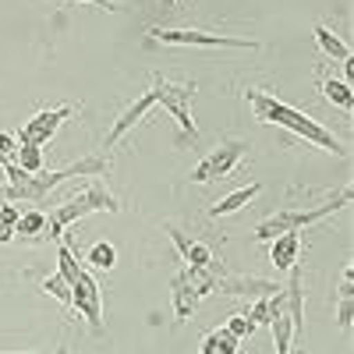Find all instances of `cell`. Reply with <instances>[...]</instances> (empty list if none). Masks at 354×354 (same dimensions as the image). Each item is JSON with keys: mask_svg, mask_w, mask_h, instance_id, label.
Instances as JSON below:
<instances>
[{"mask_svg": "<svg viewBox=\"0 0 354 354\" xmlns=\"http://www.w3.org/2000/svg\"><path fill=\"white\" fill-rule=\"evenodd\" d=\"M106 174V160L103 156H85L64 170H43V174H25L18 163L4 167V177H8V185H4V198L0 202H32L39 205L57 185H64L71 181V177H103Z\"/></svg>", "mask_w": 354, "mask_h": 354, "instance_id": "2", "label": "cell"}, {"mask_svg": "<svg viewBox=\"0 0 354 354\" xmlns=\"http://www.w3.org/2000/svg\"><path fill=\"white\" fill-rule=\"evenodd\" d=\"M149 36L167 46H198V50H259L255 39L202 32V28H149Z\"/></svg>", "mask_w": 354, "mask_h": 354, "instance_id": "7", "label": "cell"}, {"mask_svg": "<svg viewBox=\"0 0 354 354\" xmlns=\"http://www.w3.org/2000/svg\"><path fill=\"white\" fill-rule=\"evenodd\" d=\"M298 255H301V234L290 230V234H280V238L270 241V262L277 266L280 273H290L298 266Z\"/></svg>", "mask_w": 354, "mask_h": 354, "instance_id": "13", "label": "cell"}, {"mask_svg": "<svg viewBox=\"0 0 354 354\" xmlns=\"http://www.w3.org/2000/svg\"><path fill=\"white\" fill-rule=\"evenodd\" d=\"M85 4H96V8H106V11H121V8H117V0H85Z\"/></svg>", "mask_w": 354, "mask_h": 354, "instance_id": "31", "label": "cell"}, {"mask_svg": "<svg viewBox=\"0 0 354 354\" xmlns=\"http://www.w3.org/2000/svg\"><path fill=\"white\" fill-rule=\"evenodd\" d=\"M167 234H170V241H174V248H177V255H188V248H192V238L181 230V227H174V223H167Z\"/></svg>", "mask_w": 354, "mask_h": 354, "instance_id": "27", "label": "cell"}, {"mask_svg": "<svg viewBox=\"0 0 354 354\" xmlns=\"http://www.w3.org/2000/svg\"><path fill=\"white\" fill-rule=\"evenodd\" d=\"M245 315L255 322V330H259V326H266V322H270V298H259V301H255Z\"/></svg>", "mask_w": 354, "mask_h": 354, "instance_id": "26", "label": "cell"}, {"mask_svg": "<svg viewBox=\"0 0 354 354\" xmlns=\"http://www.w3.org/2000/svg\"><path fill=\"white\" fill-rule=\"evenodd\" d=\"M216 290L220 294H234V298H273V294L280 290V283L262 280V277H227L223 273Z\"/></svg>", "mask_w": 354, "mask_h": 354, "instance_id": "12", "label": "cell"}, {"mask_svg": "<svg viewBox=\"0 0 354 354\" xmlns=\"http://www.w3.org/2000/svg\"><path fill=\"white\" fill-rule=\"evenodd\" d=\"M43 230H46V216L39 209L21 213V220L15 223V234H21V238H36V234H43Z\"/></svg>", "mask_w": 354, "mask_h": 354, "instance_id": "20", "label": "cell"}, {"mask_svg": "<svg viewBox=\"0 0 354 354\" xmlns=\"http://www.w3.org/2000/svg\"><path fill=\"white\" fill-rule=\"evenodd\" d=\"M223 330H227L234 340H245V337L255 333V322H252L245 312H238V315H230V319H227V326H223Z\"/></svg>", "mask_w": 354, "mask_h": 354, "instance_id": "23", "label": "cell"}, {"mask_svg": "<svg viewBox=\"0 0 354 354\" xmlns=\"http://www.w3.org/2000/svg\"><path fill=\"white\" fill-rule=\"evenodd\" d=\"M57 273H61L71 287V308L88 322V330H93L96 337L103 333V294H100V283L93 280V273L85 270V266H78V255L61 241V248H57Z\"/></svg>", "mask_w": 354, "mask_h": 354, "instance_id": "3", "label": "cell"}, {"mask_svg": "<svg viewBox=\"0 0 354 354\" xmlns=\"http://www.w3.org/2000/svg\"><path fill=\"white\" fill-rule=\"evenodd\" d=\"M245 100H248V106H252V113H255V121L287 128L290 135H298V138L319 145V149H326V153H333V156H347L344 142H340L330 128H322L315 117H308V113H301V110L287 106V103L277 100L273 93H266V88H245Z\"/></svg>", "mask_w": 354, "mask_h": 354, "instance_id": "1", "label": "cell"}, {"mask_svg": "<svg viewBox=\"0 0 354 354\" xmlns=\"http://www.w3.org/2000/svg\"><path fill=\"white\" fill-rule=\"evenodd\" d=\"M266 326L273 330V351L277 354H290L298 333H294V319L287 312V294L283 290H277L273 298H270V322H266Z\"/></svg>", "mask_w": 354, "mask_h": 354, "instance_id": "11", "label": "cell"}, {"mask_svg": "<svg viewBox=\"0 0 354 354\" xmlns=\"http://www.w3.org/2000/svg\"><path fill=\"white\" fill-rule=\"evenodd\" d=\"M156 106V93L153 88H145V93L138 96V100H131L121 113H117V121H113V128L106 131V138H103V149H117V142H121L135 124H142L145 121V113H149Z\"/></svg>", "mask_w": 354, "mask_h": 354, "instance_id": "10", "label": "cell"}, {"mask_svg": "<svg viewBox=\"0 0 354 354\" xmlns=\"http://www.w3.org/2000/svg\"><path fill=\"white\" fill-rule=\"evenodd\" d=\"M25 174H43V149L39 145H18V160H15Z\"/></svg>", "mask_w": 354, "mask_h": 354, "instance_id": "21", "label": "cell"}, {"mask_svg": "<svg viewBox=\"0 0 354 354\" xmlns=\"http://www.w3.org/2000/svg\"><path fill=\"white\" fill-rule=\"evenodd\" d=\"M245 149L248 145L241 142V138H230V142H223V145H216V149L205 156L188 177L195 185H209V181H223V177H230L234 174V167L241 163V156H245Z\"/></svg>", "mask_w": 354, "mask_h": 354, "instance_id": "8", "label": "cell"}, {"mask_svg": "<svg viewBox=\"0 0 354 354\" xmlns=\"http://www.w3.org/2000/svg\"><path fill=\"white\" fill-rule=\"evenodd\" d=\"M93 213H121V202H117V195L106 188L103 177H93L82 195H75V198H68V202L57 205L53 216L46 220V234H50V238H61L71 223L93 216Z\"/></svg>", "mask_w": 354, "mask_h": 354, "instance_id": "4", "label": "cell"}, {"mask_svg": "<svg viewBox=\"0 0 354 354\" xmlns=\"http://www.w3.org/2000/svg\"><path fill=\"white\" fill-rule=\"evenodd\" d=\"M354 319V294H340V305H337V322L347 330Z\"/></svg>", "mask_w": 354, "mask_h": 354, "instance_id": "28", "label": "cell"}, {"mask_svg": "<svg viewBox=\"0 0 354 354\" xmlns=\"http://www.w3.org/2000/svg\"><path fill=\"white\" fill-rule=\"evenodd\" d=\"M238 344H241V340H234V337L220 326V330H213V333L202 337L198 354H238Z\"/></svg>", "mask_w": 354, "mask_h": 354, "instance_id": "18", "label": "cell"}, {"mask_svg": "<svg viewBox=\"0 0 354 354\" xmlns=\"http://www.w3.org/2000/svg\"><path fill=\"white\" fill-rule=\"evenodd\" d=\"M85 262L88 266H93V270H113V266H117V248L110 245V241H96L93 248H88L85 252Z\"/></svg>", "mask_w": 354, "mask_h": 354, "instance_id": "19", "label": "cell"}, {"mask_svg": "<svg viewBox=\"0 0 354 354\" xmlns=\"http://www.w3.org/2000/svg\"><path fill=\"white\" fill-rule=\"evenodd\" d=\"M185 262H188V266H209V262H213V252H209V245L192 241V248H188Z\"/></svg>", "mask_w": 354, "mask_h": 354, "instance_id": "25", "label": "cell"}, {"mask_svg": "<svg viewBox=\"0 0 354 354\" xmlns=\"http://www.w3.org/2000/svg\"><path fill=\"white\" fill-rule=\"evenodd\" d=\"M344 205H351V188H344L337 198L322 202V205H308V209H280V213H273L270 220H262V223L255 227V241H273V238H280V234H290V230L301 234L305 227L322 223L326 216H333L337 209H344Z\"/></svg>", "mask_w": 354, "mask_h": 354, "instance_id": "5", "label": "cell"}, {"mask_svg": "<svg viewBox=\"0 0 354 354\" xmlns=\"http://www.w3.org/2000/svg\"><path fill=\"white\" fill-rule=\"evenodd\" d=\"M315 43H319V50L322 53H326V57H333V61H351V46L333 32V28L330 25H315Z\"/></svg>", "mask_w": 354, "mask_h": 354, "instance_id": "17", "label": "cell"}, {"mask_svg": "<svg viewBox=\"0 0 354 354\" xmlns=\"http://www.w3.org/2000/svg\"><path fill=\"white\" fill-rule=\"evenodd\" d=\"M259 192H262V185H259V181H252V185H245V188H238V192L223 195L220 202H213V205H209V209H205V213H209L213 220H220V216H230V213L245 209L248 202H255V198H259Z\"/></svg>", "mask_w": 354, "mask_h": 354, "instance_id": "14", "label": "cell"}, {"mask_svg": "<svg viewBox=\"0 0 354 354\" xmlns=\"http://www.w3.org/2000/svg\"><path fill=\"white\" fill-rule=\"evenodd\" d=\"M15 160H18V138L8 135V131H0V170L11 167Z\"/></svg>", "mask_w": 354, "mask_h": 354, "instance_id": "24", "label": "cell"}, {"mask_svg": "<svg viewBox=\"0 0 354 354\" xmlns=\"http://www.w3.org/2000/svg\"><path fill=\"white\" fill-rule=\"evenodd\" d=\"M18 220H21V209H18V202H0V223L15 227Z\"/></svg>", "mask_w": 354, "mask_h": 354, "instance_id": "29", "label": "cell"}, {"mask_svg": "<svg viewBox=\"0 0 354 354\" xmlns=\"http://www.w3.org/2000/svg\"><path fill=\"white\" fill-rule=\"evenodd\" d=\"M11 241H15V227L0 223V245H11Z\"/></svg>", "mask_w": 354, "mask_h": 354, "instance_id": "30", "label": "cell"}, {"mask_svg": "<svg viewBox=\"0 0 354 354\" xmlns=\"http://www.w3.org/2000/svg\"><path fill=\"white\" fill-rule=\"evenodd\" d=\"M170 290H174V315H177V322H188V319L195 315V308H198L202 298L188 287L185 273H177V277L170 280Z\"/></svg>", "mask_w": 354, "mask_h": 354, "instance_id": "15", "label": "cell"}, {"mask_svg": "<svg viewBox=\"0 0 354 354\" xmlns=\"http://www.w3.org/2000/svg\"><path fill=\"white\" fill-rule=\"evenodd\" d=\"M43 294H50V298L71 305V287H68V280H64L61 273H53V277H46V280H43Z\"/></svg>", "mask_w": 354, "mask_h": 354, "instance_id": "22", "label": "cell"}, {"mask_svg": "<svg viewBox=\"0 0 354 354\" xmlns=\"http://www.w3.org/2000/svg\"><path fill=\"white\" fill-rule=\"evenodd\" d=\"M319 93H322V100H330V103L340 106V110H351V106H354V93H351V82H347V78L319 75Z\"/></svg>", "mask_w": 354, "mask_h": 354, "instance_id": "16", "label": "cell"}, {"mask_svg": "<svg viewBox=\"0 0 354 354\" xmlns=\"http://www.w3.org/2000/svg\"><path fill=\"white\" fill-rule=\"evenodd\" d=\"M75 113V106H53V110H39V113H32L28 121L21 124V131H18V145H43L61 131V124L68 121V117Z\"/></svg>", "mask_w": 354, "mask_h": 354, "instance_id": "9", "label": "cell"}, {"mask_svg": "<svg viewBox=\"0 0 354 354\" xmlns=\"http://www.w3.org/2000/svg\"><path fill=\"white\" fill-rule=\"evenodd\" d=\"M153 93H156V106H163L177 128H181V135H192V142L198 138V128L192 121V96H195V82H174V78H163L156 75L153 82Z\"/></svg>", "mask_w": 354, "mask_h": 354, "instance_id": "6", "label": "cell"}]
</instances>
